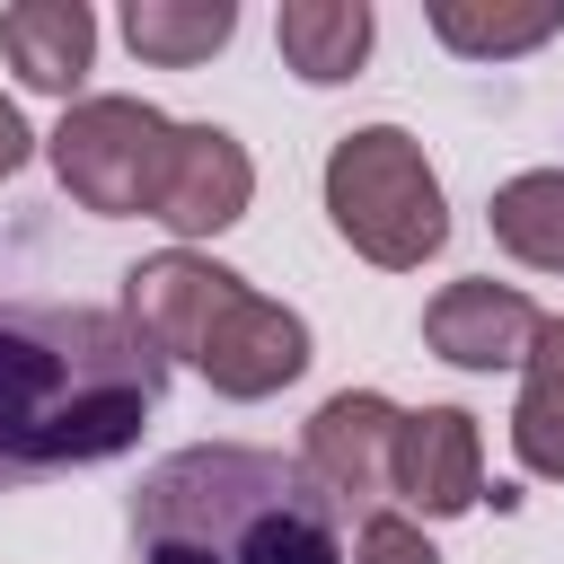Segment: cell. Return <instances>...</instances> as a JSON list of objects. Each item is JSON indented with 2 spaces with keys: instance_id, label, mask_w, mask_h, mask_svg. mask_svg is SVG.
Masks as SVG:
<instances>
[{
  "instance_id": "1",
  "label": "cell",
  "mask_w": 564,
  "mask_h": 564,
  "mask_svg": "<svg viewBox=\"0 0 564 564\" xmlns=\"http://www.w3.org/2000/svg\"><path fill=\"white\" fill-rule=\"evenodd\" d=\"M159 388L167 361L115 308L0 300V494L132 449Z\"/></svg>"
},
{
  "instance_id": "2",
  "label": "cell",
  "mask_w": 564,
  "mask_h": 564,
  "mask_svg": "<svg viewBox=\"0 0 564 564\" xmlns=\"http://www.w3.org/2000/svg\"><path fill=\"white\" fill-rule=\"evenodd\" d=\"M132 564H344V511L300 458L203 441L141 476Z\"/></svg>"
},
{
  "instance_id": "3",
  "label": "cell",
  "mask_w": 564,
  "mask_h": 564,
  "mask_svg": "<svg viewBox=\"0 0 564 564\" xmlns=\"http://www.w3.org/2000/svg\"><path fill=\"white\" fill-rule=\"evenodd\" d=\"M326 220L344 229L352 256H370L388 273H414L423 256L449 247L441 176H432L423 141L397 132V123H361L326 150Z\"/></svg>"
},
{
  "instance_id": "4",
  "label": "cell",
  "mask_w": 564,
  "mask_h": 564,
  "mask_svg": "<svg viewBox=\"0 0 564 564\" xmlns=\"http://www.w3.org/2000/svg\"><path fill=\"white\" fill-rule=\"evenodd\" d=\"M62 194L97 220H159L167 203V167H176V123L141 97H79L62 106L53 141H44Z\"/></svg>"
},
{
  "instance_id": "5",
  "label": "cell",
  "mask_w": 564,
  "mask_h": 564,
  "mask_svg": "<svg viewBox=\"0 0 564 564\" xmlns=\"http://www.w3.org/2000/svg\"><path fill=\"white\" fill-rule=\"evenodd\" d=\"M194 370H203V379H212L220 397L256 405V397H273V388H291V379L308 370V317L238 282V291L220 300L212 335L194 344Z\"/></svg>"
},
{
  "instance_id": "6",
  "label": "cell",
  "mask_w": 564,
  "mask_h": 564,
  "mask_svg": "<svg viewBox=\"0 0 564 564\" xmlns=\"http://www.w3.org/2000/svg\"><path fill=\"white\" fill-rule=\"evenodd\" d=\"M476 494H485V432H476V414L467 405L405 414L397 423V458H388V502H405L414 529H423V520L476 511Z\"/></svg>"
},
{
  "instance_id": "7",
  "label": "cell",
  "mask_w": 564,
  "mask_h": 564,
  "mask_svg": "<svg viewBox=\"0 0 564 564\" xmlns=\"http://www.w3.org/2000/svg\"><path fill=\"white\" fill-rule=\"evenodd\" d=\"M397 423H405V405H388L379 388H335V397L308 414L300 467H308V476L335 494V511H344V502H361V511H379V502H388Z\"/></svg>"
},
{
  "instance_id": "8",
  "label": "cell",
  "mask_w": 564,
  "mask_h": 564,
  "mask_svg": "<svg viewBox=\"0 0 564 564\" xmlns=\"http://www.w3.org/2000/svg\"><path fill=\"white\" fill-rule=\"evenodd\" d=\"M538 300L494 282V273H467V282H441L432 308H423V344L449 361V370H520L529 344H538Z\"/></svg>"
},
{
  "instance_id": "9",
  "label": "cell",
  "mask_w": 564,
  "mask_h": 564,
  "mask_svg": "<svg viewBox=\"0 0 564 564\" xmlns=\"http://www.w3.org/2000/svg\"><path fill=\"white\" fill-rule=\"evenodd\" d=\"M247 203H256V159L238 150V132H220V123H176V167H167L159 220H167L176 238H220V229L247 220Z\"/></svg>"
},
{
  "instance_id": "10",
  "label": "cell",
  "mask_w": 564,
  "mask_h": 564,
  "mask_svg": "<svg viewBox=\"0 0 564 564\" xmlns=\"http://www.w3.org/2000/svg\"><path fill=\"white\" fill-rule=\"evenodd\" d=\"M0 53L35 97H70L97 62V18L88 0H18L0 9Z\"/></svg>"
},
{
  "instance_id": "11",
  "label": "cell",
  "mask_w": 564,
  "mask_h": 564,
  "mask_svg": "<svg viewBox=\"0 0 564 564\" xmlns=\"http://www.w3.org/2000/svg\"><path fill=\"white\" fill-rule=\"evenodd\" d=\"M370 35H379L370 0H282V18H273V44H282V62H291L308 88H344V79H361Z\"/></svg>"
},
{
  "instance_id": "12",
  "label": "cell",
  "mask_w": 564,
  "mask_h": 564,
  "mask_svg": "<svg viewBox=\"0 0 564 564\" xmlns=\"http://www.w3.org/2000/svg\"><path fill=\"white\" fill-rule=\"evenodd\" d=\"M511 458L546 485H564V317L538 326L520 361V405H511Z\"/></svg>"
},
{
  "instance_id": "13",
  "label": "cell",
  "mask_w": 564,
  "mask_h": 564,
  "mask_svg": "<svg viewBox=\"0 0 564 564\" xmlns=\"http://www.w3.org/2000/svg\"><path fill=\"white\" fill-rule=\"evenodd\" d=\"M485 220H494V247L502 256H520L529 273H564V167L502 176L494 203H485Z\"/></svg>"
},
{
  "instance_id": "14",
  "label": "cell",
  "mask_w": 564,
  "mask_h": 564,
  "mask_svg": "<svg viewBox=\"0 0 564 564\" xmlns=\"http://www.w3.org/2000/svg\"><path fill=\"white\" fill-rule=\"evenodd\" d=\"M229 35H238V9L229 0H132L123 9V44L141 62H159V70H194Z\"/></svg>"
},
{
  "instance_id": "15",
  "label": "cell",
  "mask_w": 564,
  "mask_h": 564,
  "mask_svg": "<svg viewBox=\"0 0 564 564\" xmlns=\"http://www.w3.org/2000/svg\"><path fill=\"white\" fill-rule=\"evenodd\" d=\"M432 35L467 62H502V53H538L546 35H564V0L538 9H476V0H432Z\"/></svg>"
},
{
  "instance_id": "16",
  "label": "cell",
  "mask_w": 564,
  "mask_h": 564,
  "mask_svg": "<svg viewBox=\"0 0 564 564\" xmlns=\"http://www.w3.org/2000/svg\"><path fill=\"white\" fill-rule=\"evenodd\" d=\"M352 564H441V555H432V538H423L405 511H370V520H361Z\"/></svg>"
},
{
  "instance_id": "17",
  "label": "cell",
  "mask_w": 564,
  "mask_h": 564,
  "mask_svg": "<svg viewBox=\"0 0 564 564\" xmlns=\"http://www.w3.org/2000/svg\"><path fill=\"white\" fill-rule=\"evenodd\" d=\"M26 159H35V132H26V115L0 97V176H18Z\"/></svg>"
}]
</instances>
